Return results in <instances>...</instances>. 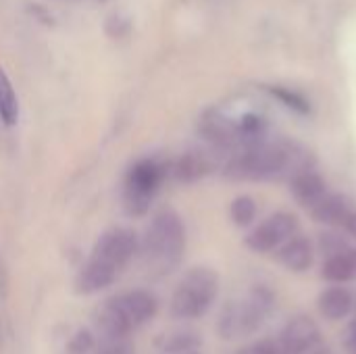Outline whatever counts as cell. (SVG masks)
<instances>
[{
	"mask_svg": "<svg viewBox=\"0 0 356 354\" xmlns=\"http://www.w3.org/2000/svg\"><path fill=\"white\" fill-rule=\"evenodd\" d=\"M307 169H313L311 152L290 140H263L254 146L234 152L223 165L225 177L236 182H290Z\"/></svg>",
	"mask_w": 356,
	"mask_h": 354,
	"instance_id": "cell-1",
	"label": "cell"
},
{
	"mask_svg": "<svg viewBox=\"0 0 356 354\" xmlns=\"http://www.w3.org/2000/svg\"><path fill=\"white\" fill-rule=\"evenodd\" d=\"M138 246V236L127 227H113L104 232L79 269L75 290L79 294H96L108 288L131 263Z\"/></svg>",
	"mask_w": 356,
	"mask_h": 354,
	"instance_id": "cell-2",
	"label": "cell"
},
{
	"mask_svg": "<svg viewBox=\"0 0 356 354\" xmlns=\"http://www.w3.org/2000/svg\"><path fill=\"white\" fill-rule=\"evenodd\" d=\"M138 248L142 252V263L150 273H171L181 263L186 250V227L181 217L171 209L159 211Z\"/></svg>",
	"mask_w": 356,
	"mask_h": 354,
	"instance_id": "cell-3",
	"label": "cell"
},
{
	"mask_svg": "<svg viewBox=\"0 0 356 354\" xmlns=\"http://www.w3.org/2000/svg\"><path fill=\"white\" fill-rule=\"evenodd\" d=\"M156 311L159 303L150 292L131 290L106 300L98 313L96 325L102 340H129V336L144 328Z\"/></svg>",
	"mask_w": 356,
	"mask_h": 354,
	"instance_id": "cell-4",
	"label": "cell"
},
{
	"mask_svg": "<svg viewBox=\"0 0 356 354\" xmlns=\"http://www.w3.org/2000/svg\"><path fill=\"white\" fill-rule=\"evenodd\" d=\"M273 309H275V294L267 286L257 284L246 292L238 294L236 298H232L223 307L217 319V332L225 340L248 338L265 325Z\"/></svg>",
	"mask_w": 356,
	"mask_h": 354,
	"instance_id": "cell-5",
	"label": "cell"
},
{
	"mask_svg": "<svg viewBox=\"0 0 356 354\" xmlns=\"http://www.w3.org/2000/svg\"><path fill=\"white\" fill-rule=\"evenodd\" d=\"M219 296V275L211 267L190 269L171 296V315L175 319H198L209 313Z\"/></svg>",
	"mask_w": 356,
	"mask_h": 354,
	"instance_id": "cell-6",
	"label": "cell"
},
{
	"mask_svg": "<svg viewBox=\"0 0 356 354\" xmlns=\"http://www.w3.org/2000/svg\"><path fill=\"white\" fill-rule=\"evenodd\" d=\"M167 177V165L159 159L134 163L123 182V207L129 217H144Z\"/></svg>",
	"mask_w": 356,
	"mask_h": 354,
	"instance_id": "cell-7",
	"label": "cell"
},
{
	"mask_svg": "<svg viewBox=\"0 0 356 354\" xmlns=\"http://www.w3.org/2000/svg\"><path fill=\"white\" fill-rule=\"evenodd\" d=\"M298 232H300V223H298L296 215L280 211V213H273L271 217H267L263 223H259L246 236V246L259 255L277 252Z\"/></svg>",
	"mask_w": 356,
	"mask_h": 354,
	"instance_id": "cell-8",
	"label": "cell"
},
{
	"mask_svg": "<svg viewBox=\"0 0 356 354\" xmlns=\"http://www.w3.org/2000/svg\"><path fill=\"white\" fill-rule=\"evenodd\" d=\"M275 340L282 354H311L323 344L321 330L317 321L309 315H298L290 319Z\"/></svg>",
	"mask_w": 356,
	"mask_h": 354,
	"instance_id": "cell-9",
	"label": "cell"
},
{
	"mask_svg": "<svg viewBox=\"0 0 356 354\" xmlns=\"http://www.w3.org/2000/svg\"><path fill=\"white\" fill-rule=\"evenodd\" d=\"M219 154L215 148L211 150H188L173 167V173L177 177V182H184V184H192V182H198L202 177H207L209 173H213L219 165Z\"/></svg>",
	"mask_w": 356,
	"mask_h": 354,
	"instance_id": "cell-10",
	"label": "cell"
},
{
	"mask_svg": "<svg viewBox=\"0 0 356 354\" xmlns=\"http://www.w3.org/2000/svg\"><path fill=\"white\" fill-rule=\"evenodd\" d=\"M355 211V204L348 196L330 194V192L311 209L315 221H319L323 225H332V227H344V223L348 221V217Z\"/></svg>",
	"mask_w": 356,
	"mask_h": 354,
	"instance_id": "cell-11",
	"label": "cell"
},
{
	"mask_svg": "<svg viewBox=\"0 0 356 354\" xmlns=\"http://www.w3.org/2000/svg\"><path fill=\"white\" fill-rule=\"evenodd\" d=\"M275 255H277V261L282 263V267H286L288 271H294V273H302L313 265L315 248L309 238L296 234Z\"/></svg>",
	"mask_w": 356,
	"mask_h": 354,
	"instance_id": "cell-12",
	"label": "cell"
},
{
	"mask_svg": "<svg viewBox=\"0 0 356 354\" xmlns=\"http://www.w3.org/2000/svg\"><path fill=\"white\" fill-rule=\"evenodd\" d=\"M317 307H319V313L327 321H342V319H346L355 311L356 300L348 288L332 286V288H325L319 294Z\"/></svg>",
	"mask_w": 356,
	"mask_h": 354,
	"instance_id": "cell-13",
	"label": "cell"
},
{
	"mask_svg": "<svg viewBox=\"0 0 356 354\" xmlns=\"http://www.w3.org/2000/svg\"><path fill=\"white\" fill-rule=\"evenodd\" d=\"M290 190L298 204L313 209L327 194V184L315 169H307L290 179Z\"/></svg>",
	"mask_w": 356,
	"mask_h": 354,
	"instance_id": "cell-14",
	"label": "cell"
},
{
	"mask_svg": "<svg viewBox=\"0 0 356 354\" xmlns=\"http://www.w3.org/2000/svg\"><path fill=\"white\" fill-rule=\"evenodd\" d=\"M321 275L325 282L334 284V286H342L356 280V248L348 246L336 255L325 257L323 267H321Z\"/></svg>",
	"mask_w": 356,
	"mask_h": 354,
	"instance_id": "cell-15",
	"label": "cell"
},
{
	"mask_svg": "<svg viewBox=\"0 0 356 354\" xmlns=\"http://www.w3.org/2000/svg\"><path fill=\"white\" fill-rule=\"evenodd\" d=\"M0 119L4 125H15L19 119V100L2 67H0Z\"/></svg>",
	"mask_w": 356,
	"mask_h": 354,
	"instance_id": "cell-16",
	"label": "cell"
},
{
	"mask_svg": "<svg viewBox=\"0 0 356 354\" xmlns=\"http://www.w3.org/2000/svg\"><path fill=\"white\" fill-rule=\"evenodd\" d=\"M257 202H254V198H250V196H238L234 202H232V207H229V215H232V219H234V223L236 225H240V227H246V225H250L254 219H257Z\"/></svg>",
	"mask_w": 356,
	"mask_h": 354,
	"instance_id": "cell-17",
	"label": "cell"
},
{
	"mask_svg": "<svg viewBox=\"0 0 356 354\" xmlns=\"http://www.w3.org/2000/svg\"><path fill=\"white\" fill-rule=\"evenodd\" d=\"M94 354H136V348L129 340H102Z\"/></svg>",
	"mask_w": 356,
	"mask_h": 354,
	"instance_id": "cell-18",
	"label": "cell"
},
{
	"mask_svg": "<svg viewBox=\"0 0 356 354\" xmlns=\"http://www.w3.org/2000/svg\"><path fill=\"white\" fill-rule=\"evenodd\" d=\"M236 354H282L280 353V346H277V340H271V338H265V340H259L242 351H238Z\"/></svg>",
	"mask_w": 356,
	"mask_h": 354,
	"instance_id": "cell-19",
	"label": "cell"
},
{
	"mask_svg": "<svg viewBox=\"0 0 356 354\" xmlns=\"http://www.w3.org/2000/svg\"><path fill=\"white\" fill-rule=\"evenodd\" d=\"M92 353V336L88 332H79L71 344H69V353L67 354H88Z\"/></svg>",
	"mask_w": 356,
	"mask_h": 354,
	"instance_id": "cell-20",
	"label": "cell"
},
{
	"mask_svg": "<svg viewBox=\"0 0 356 354\" xmlns=\"http://www.w3.org/2000/svg\"><path fill=\"white\" fill-rule=\"evenodd\" d=\"M344 346H346V351H348L350 354H356V307H355V319H353V323H350V325H348V330H346Z\"/></svg>",
	"mask_w": 356,
	"mask_h": 354,
	"instance_id": "cell-21",
	"label": "cell"
},
{
	"mask_svg": "<svg viewBox=\"0 0 356 354\" xmlns=\"http://www.w3.org/2000/svg\"><path fill=\"white\" fill-rule=\"evenodd\" d=\"M344 230L350 234V238L356 242V211L350 215V217H348V221L344 223Z\"/></svg>",
	"mask_w": 356,
	"mask_h": 354,
	"instance_id": "cell-22",
	"label": "cell"
},
{
	"mask_svg": "<svg viewBox=\"0 0 356 354\" xmlns=\"http://www.w3.org/2000/svg\"><path fill=\"white\" fill-rule=\"evenodd\" d=\"M311 354H336V353H334V351H332L330 346H325V344H321L319 348H315V351H313V353H311Z\"/></svg>",
	"mask_w": 356,
	"mask_h": 354,
	"instance_id": "cell-23",
	"label": "cell"
},
{
	"mask_svg": "<svg viewBox=\"0 0 356 354\" xmlns=\"http://www.w3.org/2000/svg\"><path fill=\"white\" fill-rule=\"evenodd\" d=\"M181 354H198L196 351H192V353H181Z\"/></svg>",
	"mask_w": 356,
	"mask_h": 354,
	"instance_id": "cell-24",
	"label": "cell"
}]
</instances>
